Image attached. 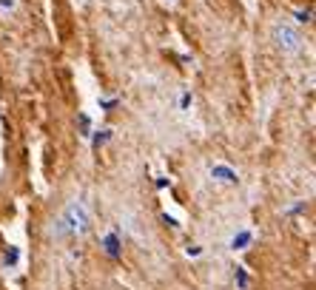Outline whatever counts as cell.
Wrapping results in <instances>:
<instances>
[{"label": "cell", "mask_w": 316, "mask_h": 290, "mask_svg": "<svg viewBox=\"0 0 316 290\" xmlns=\"http://www.w3.org/2000/svg\"><path fill=\"white\" fill-rule=\"evenodd\" d=\"M60 219H63V225L68 228L71 239H74V236H80V233L89 228L91 216H89V208H86V202H83V199H71L66 208H63Z\"/></svg>", "instance_id": "cell-1"}, {"label": "cell", "mask_w": 316, "mask_h": 290, "mask_svg": "<svg viewBox=\"0 0 316 290\" xmlns=\"http://www.w3.org/2000/svg\"><path fill=\"white\" fill-rule=\"evenodd\" d=\"M273 43L282 48L285 54H294V51H299V48H302V35L296 32L294 26L276 23V26H273Z\"/></svg>", "instance_id": "cell-2"}, {"label": "cell", "mask_w": 316, "mask_h": 290, "mask_svg": "<svg viewBox=\"0 0 316 290\" xmlns=\"http://www.w3.org/2000/svg\"><path fill=\"white\" fill-rule=\"evenodd\" d=\"M103 250L111 256V259H120V256H123V245H120L117 231H111V233H105V236H103Z\"/></svg>", "instance_id": "cell-3"}, {"label": "cell", "mask_w": 316, "mask_h": 290, "mask_svg": "<svg viewBox=\"0 0 316 290\" xmlns=\"http://www.w3.org/2000/svg\"><path fill=\"white\" fill-rule=\"evenodd\" d=\"M211 176H214V179H219V182H228V185H234V182L239 179L237 171H234L231 165H214V168H211Z\"/></svg>", "instance_id": "cell-4"}, {"label": "cell", "mask_w": 316, "mask_h": 290, "mask_svg": "<svg viewBox=\"0 0 316 290\" xmlns=\"http://www.w3.org/2000/svg\"><path fill=\"white\" fill-rule=\"evenodd\" d=\"M251 242H254V233H251V231H239L237 236L231 239V245H228V248H231V250H245Z\"/></svg>", "instance_id": "cell-5"}, {"label": "cell", "mask_w": 316, "mask_h": 290, "mask_svg": "<svg viewBox=\"0 0 316 290\" xmlns=\"http://www.w3.org/2000/svg\"><path fill=\"white\" fill-rule=\"evenodd\" d=\"M17 262H20V248H14V245H11V248H6V253H3V265H6V267H14Z\"/></svg>", "instance_id": "cell-6"}, {"label": "cell", "mask_w": 316, "mask_h": 290, "mask_svg": "<svg viewBox=\"0 0 316 290\" xmlns=\"http://www.w3.org/2000/svg\"><path fill=\"white\" fill-rule=\"evenodd\" d=\"M52 236H54V239H71V233H68V228L63 225V219H60V216H57L54 225H52Z\"/></svg>", "instance_id": "cell-7"}, {"label": "cell", "mask_w": 316, "mask_h": 290, "mask_svg": "<svg viewBox=\"0 0 316 290\" xmlns=\"http://www.w3.org/2000/svg\"><path fill=\"white\" fill-rule=\"evenodd\" d=\"M234 276H237V288L239 290H248L251 288V276H248V270H245V267H237V273H234Z\"/></svg>", "instance_id": "cell-8"}, {"label": "cell", "mask_w": 316, "mask_h": 290, "mask_svg": "<svg viewBox=\"0 0 316 290\" xmlns=\"http://www.w3.org/2000/svg\"><path fill=\"white\" fill-rule=\"evenodd\" d=\"M108 139H111V128H103V131H97V134H94L91 145H94V148H100V145H105Z\"/></svg>", "instance_id": "cell-9"}, {"label": "cell", "mask_w": 316, "mask_h": 290, "mask_svg": "<svg viewBox=\"0 0 316 290\" xmlns=\"http://www.w3.org/2000/svg\"><path fill=\"white\" fill-rule=\"evenodd\" d=\"M14 12V0H0V17H9Z\"/></svg>", "instance_id": "cell-10"}, {"label": "cell", "mask_w": 316, "mask_h": 290, "mask_svg": "<svg viewBox=\"0 0 316 290\" xmlns=\"http://www.w3.org/2000/svg\"><path fill=\"white\" fill-rule=\"evenodd\" d=\"M311 14H314L311 9H296V12H294V17L299 20V23H311Z\"/></svg>", "instance_id": "cell-11"}, {"label": "cell", "mask_w": 316, "mask_h": 290, "mask_svg": "<svg viewBox=\"0 0 316 290\" xmlns=\"http://www.w3.org/2000/svg\"><path fill=\"white\" fill-rule=\"evenodd\" d=\"M80 128H83V131H80V134H83V137H89V134H91V131H89V117H86V114H80Z\"/></svg>", "instance_id": "cell-12"}, {"label": "cell", "mask_w": 316, "mask_h": 290, "mask_svg": "<svg viewBox=\"0 0 316 290\" xmlns=\"http://www.w3.org/2000/svg\"><path fill=\"white\" fill-rule=\"evenodd\" d=\"M188 105H191V94H188V91H182V97H180V108L185 111Z\"/></svg>", "instance_id": "cell-13"}, {"label": "cell", "mask_w": 316, "mask_h": 290, "mask_svg": "<svg viewBox=\"0 0 316 290\" xmlns=\"http://www.w3.org/2000/svg\"><path fill=\"white\" fill-rule=\"evenodd\" d=\"M302 210H305V202H296V205L288 208V213H302Z\"/></svg>", "instance_id": "cell-14"}, {"label": "cell", "mask_w": 316, "mask_h": 290, "mask_svg": "<svg viewBox=\"0 0 316 290\" xmlns=\"http://www.w3.org/2000/svg\"><path fill=\"white\" fill-rule=\"evenodd\" d=\"M185 253H188V256H200V253H203V248H188Z\"/></svg>", "instance_id": "cell-15"}]
</instances>
